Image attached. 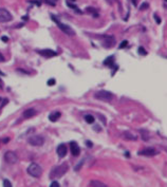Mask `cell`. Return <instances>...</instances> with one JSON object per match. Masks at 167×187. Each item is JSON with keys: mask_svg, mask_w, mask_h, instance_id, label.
<instances>
[{"mask_svg": "<svg viewBox=\"0 0 167 187\" xmlns=\"http://www.w3.org/2000/svg\"><path fill=\"white\" fill-rule=\"evenodd\" d=\"M94 97L98 99V101H106V103H109L113 99V94L109 91H105V90H100V91H97L94 94Z\"/></svg>", "mask_w": 167, "mask_h": 187, "instance_id": "2", "label": "cell"}, {"mask_svg": "<svg viewBox=\"0 0 167 187\" xmlns=\"http://www.w3.org/2000/svg\"><path fill=\"white\" fill-rule=\"evenodd\" d=\"M9 141H10V138H4L3 143H7V142H9Z\"/></svg>", "mask_w": 167, "mask_h": 187, "instance_id": "33", "label": "cell"}, {"mask_svg": "<svg viewBox=\"0 0 167 187\" xmlns=\"http://www.w3.org/2000/svg\"><path fill=\"white\" fill-rule=\"evenodd\" d=\"M2 61H4V56L0 53V63H2Z\"/></svg>", "mask_w": 167, "mask_h": 187, "instance_id": "29", "label": "cell"}, {"mask_svg": "<svg viewBox=\"0 0 167 187\" xmlns=\"http://www.w3.org/2000/svg\"><path fill=\"white\" fill-rule=\"evenodd\" d=\"M159 153L156 149H153V148H146V149H143L141 150L140 152H137V154H140V155H144V157H154L156 154Z\"/></svg>", "mask_w": 167, "mask_h": 187, "instance_id": "8", "label": "cell"}, {"mask_svg": "<svg viewBox=\"0 0 167 187\" xmlns=\"http://www.w3.org/2000/svg\"><path fill=\"white\" fill-rule=\"evenodd\" d=\"M67 151H68V148L67 146L65 145V144H60L59 146L56 148V152H57V155L59 157H65L67 155Z\"/></svg>", "mask_w": 167, "mask_h": 187, "instance_id": "9", "label": "cell"}, {"mask_svg": "<svg viewBox=\"0 0 167 187\" xmlns=\"http://www.w3.org/2000/svg\"><path fill=\"white\" fill-rule=\"evenodd\" d=\"M70 149H71V153L73 154L74 157H78L79 153H81V148H79V146L75 142L70 143Z\"/></svg>", "mask_w": 167, "mask_h": 187, "instance_id": "11", "label": "cell"}, {"mask_svg": "<svg viewBox=\"0 0 167 187\" xmlns=\"http://www.w3.org/2000/svg\"><path fill=\"white\" fill-rule=\"evenodd\" d=\"M36 110L35 109H33V108H30V109H26V111L23 112V117L24 119H30V117H32V116H34V115H36Z\"/></svg>", "mask_w": 167, "mask_h": 187, "instance_id": "12", "label": "cell"}, {"mask_svg": "<svg viewBox=\"0 0 167 187\" xmlns=\"http://www.w3.org/2000/svg\"><path fill=\"white\" fill-rule=\"evenodd\" d=\"M28 142L32 146H41L45 143V138L41 135H32L28 138Z\"/></svg>", "mask_w": 167, "mask_h": 187, "instance_id": "5", "label": "cell"}, {"mask_svg": "<svg viewBox=\"0 0 167 187\" xmlns=\"http://www.w3.org/2000/svg\"><path fill=\"white\" fill-rule=\"evenodd\" d=\"M0 101H1V98H0Z\"/></svg>", "mask_w": 167, "mask_h": 187, "instance_id": "36", "label": "cell"}, {"mask_svg": "<svg viewBox=\"0 0 167 187\" xmlns=\"http://www.w3.org/2000/svg\"><path fill=\"white\" fill-rule=\"evenodd\" d=\"M139 53L142 54V55H146V54H147V52L145 51V49L143 47H140V48H139Z\"/></svg>", "mask_w": 167, "mask_h": 187, "instance_id": "22", "label": "cell"}, {"mask_svg": "<svg viewBox=\"0 0 167 187\" xmlns=\"http://www.w3.org/2000/svg\"><path fill=\"white\" fill-rule=\"evenodd\" d=\"M51 17H52V20H53V21H55L56 24H57V26L59 28L60 30L63 31V33L67 34V35H69V36H74V35H75V32H74V30H73V29H71L70 26H67V24H65V23L60 22L59 20L56 18V17H55L54 15H51Z\"/></svg>", "mask_w": 167, "mask_h": 187, "instance_id": "3", "label": "cell"}, {"mask_svg": "<svg viewBox=\"0 0 167 187\" xmlns=\"http://www.w3.org/2000/svg\"><path fill=\"white\" fill-rule=\"evenodd\" d=\"M106 40L104 41V47H106V48H111L112 45H114V38L111 37V36H106Z\"/></svg>", "mask_w": 167, "mask_h": 187, "instance_id": "13", "label": "cell"}, {"mask_svg": "<svg viewBox=\"0 0 167 187\" xmlns=\"http://www.w3.org/2000/svg\"><path fill=\"white\" fill-rule=\"evenodd\" d=\"M37 52H38V54H40L41 56L47 57V58H49V57L56 56V55H57V53H56V52H54L53 50H49V49L40 50V51H37Z\"/></svg>", "mask_w": 167, "mask_h": 187, "instance_id": "10", "label": "cell"}, {"mask_svg": "<svg viewBox=\"0 0 167 187\" xmlns=\"http://www.w3.org/2000/svg\"><path fill=\"white\" fill-rule=\"evenodd\" d=\"M28 173L30 176H34V178H39L41 176V173H42V169H41L39 165L33 163L28 167Z\"/></svg>", "mask_w": 167, "mask_h": 187, "instance_id": "4", "label": "cell"}, {"mask_svg": "<svg viewBox=\"0 0 167 187\" xmlns=\"http://www.w3.org/2000/svg\"><path fill=\"white\" fill-rule=\"evenodd\" d=\"M1 39H2V41H4V42H8L9 41V37H7V36H2Z\"/></svg>", "mask_w": 167, "mask_h": 187, "instance_id": "26", "label": "cell"}, {"mask_svg": "<svg viewBox=\"0 0 167 187\" xmlns=\"http://www.w3.org/2000/svg\"><path fill=\"white\" fill-rule=\"evenodd\" d=\"M54 1H58V0H54Z\"/></svg>", "mask_w": 167, "mask_h": 187, "instance_id": "35", "label": "cell"}, {"mask_svg": "<svg viewBox=\"0 0 167 187\" xmlns=\"http://www.w3.org/2000/svg\"><path fill=\"white\" fill-rule=\"evenodd\" d=\"M3 187H12V184L9 180H4L3 181Z\"/></svg>", "mask_w": 167, "mask_h": 187, "instance_id": "21", "label": "cell"}, {"mask_svg": "<svg viewBox=\"0 0 167 187\" xmlns=\"http://www.w3.org/2000/svg\"><path fill=\"white\" fill-rule=\"evenodd\" d=\"M13 19V16L5 9L0 8V22H9Z\"/></svg>", "mask_w": 167, "mask_h": 187, "instance_id": "6", "label": "cell"}, {"mask_svg": "<svg viewBox=\"0 0 167 187\" xmlns=\"http://www.w3.org/2000/svg\"><path fill=\"white\" fill-rule=\"evenodd\" d=\"M50 187H59V184H58V182H56V181H53L52 184L50 185Z\"/></svg>", "mask_w": 167, "mask_h": 187, "instance_id": "25", "label": "cell"}, {"mask_svg": "<svg viewBox=\"0 0 167 187\" xmlns=\"http://www.w3.org/2000/svg\"><path fill=\"white\" fill-rule=\"evenodd\" d=\"M48 85H49V86H54V85H55V79H54V78L49 79V80H48Z\"/></svg>", "mask_w": 167, "mask_h": 187, "instance_id": "23", "label": "cell"}, {"mask_svg": "<svg viewBox=\"0 0 167 187\" xmlns=\"http://www.w3.org/2000/svg\"><path fill=\"white\" fill-rule=\"evenodd\" d=\"M4 160L9 164H15L16 162L18 161V157H17L15 152H13V151H7L5 154H4Z\"/></svg>", "mask_w": 167, "mask_h": 187, "instance_id": "7", "label": "cell"}, {"mask_svg": "<svg viewBox=\"0 0 167 187\" xmlns=\"http://www.w3.org/2000/svg\"><path fill=\"white\" fill-rule=\"evenodd\" d=\"M85 120L87 122L88 124H92L94 123V117H93L92 115H90V114H88V115L85 116Z\"/></svg>", "mask_w": 167, "mask_h": 187, "instance_id": "20", "label": "cell"}, {"mask_svg": "<svg viewBox=\"0 0 167 187\" xmlns=\"http://www.w3.org/2000/svg\"><path fill=\"white\" fill-rule=\"evenodd\" d=\"M145 8H148V4L147 3H143L141 5V10H145Z\"/></svg>", "mask_w": 167, "mask_h": 187, "instance_id": "27", "label": "cell"}, {"mask_svg": "<svg viewBox=\"0 0 167 187\" xmlns=\"http://www.w3.org/2000/svg\"><path fill=\"white\" fill-rule=\"evenodd\" d=\"M87 146L88 147H92L93 146V144L91 142H90V141H87Z\"/></svg>", "mask_w": 167, "mask_h": 187, "instance_id": "30", "label": "cell"}, {"mask_svg": "<svg viewBox=\"0 0 167 187\" xmlns=\"http://www.w3.org/2000/svg\"><path fill=\"white\" fill-rule=\"evenodd\" d=\"M90 186L91 187H109L107 186L106 184H104L103 182H100V181H96V180H93L90 182Z\"/></svg>", "mask_w": 167, "mask_h": 187, "instance_id": "15", "label": "cell"}, {"mask_svg": "<svg viewBox=\"0 0 167 187\" xmlns=\"http://www.w3.org/2000/svg\"><path fill=\"white\" fill-rule=\"evenodd\" d=\"M114 1H115V0H106V2H107V3H109V4H113V3H114Z\"/></svg>", "mask_w": 167, "mask_h": 187, "instance_id": "28", "label": "cell"}, {"mask_svg": "<svg viewBox=\"0 0 167 187\" xmlns=\"http://www.w3.org/2000/svg\"><path fill=\"white\" fill-rule=\"evenodd\" d=\"M154 18L156 19V22H158V23H160V19L158 18V16H154Z\"/></svg>", "mask_w": 167, "mask_h": 187, "instance_id": "32", "label": "cell"}, {"mask_svg": "<svg viewBox=\"0 0 167 187\" xmlns=\"http://www.w3.org/2000/svg\"><path fill=\"white\" fill-rule=\"evenodd\" d=\"M132 3H133L134 5H137V0H132Z\"/></svg>", "mask_w": 167, "mask_h": 187, "instance_id": "34", "label": "cell"}, {"mask_svg": "<svg viewBox=\"0 0 167 187\" xmlns=\"http://www.w3.org/2000/svg\"><path fill=\"white\" fill-rule=\"evenodd\" d=\"M8 99H3V103H2V105H1V107H3L4 105H5V104H7V103H8Z\"/></svg>", "mask_w": 167, "mask_h": 187, "instance_id": "31", "label": "cell"}, {"mask_svg": "<svg viewBox=\"0 0 167 187\" xmlns=\"http://www.w3.org/2000/svg\"><path fill=\"white\" fill-rule=\"evenodd\" d=\"M113 61H114V59H113V56H110V57H108L107 59L105 60L104 65H106V66H112Z\"/></svg>", "mask_w": 167, "mask_h": 187, "instance_id": "19", "label": "cell"}, {"mask_svg": "<svg viewBox=\"0 0 167 187\" xmlns=\"http://www.w3.org/2000/svg\"><path fill=\"white\" fill-rule=\"evenodd\" d=\"M87 13H89V14L93 15V17H94V18H97V17H98V13L95 11V9H94V8H91V7L87 8Z\"/></svg>", "mask_w": 167, "mask_h": 187, "instance_id": "16", "label": "cell"}, {"mask_svg": "<svg viewBox=\"0 0 167 187\" xmlns=\"http://www.w3.org/2000/svg\"><path fill=\"white\" fill-rule=\"evenodd\" d=\"M67 5H68V7H70V8L72 9V10H73V11H75V12H76V13H77V14H82V13H83V12L81 11V10H79V9H78L77 7H76V5H74V4L70 3V2H67Z\"/></svg>", "mask_w": 167, "mask_h": 187, "instance_id": "18", "label": "cell"}, {"mask_svg": "<svg viewBox=\"0 0 167 187\" xmlns=\"http://www.w3.org/2000/svg\"><path fill=\"white\" fill-rule=\"evenodd\" d=\"M60 116H61V113L58 112V111H55V112H52L49 115V120L54 123V122H56V120L59 119Z\"/></svg>", "mask_w": 167, "mask_h": 187, "instance_id": "14", "label": "cell"}, {"mask_svg": "<svg viewBox=\"0 0 167 187\" xmlns=\"http://www.w3.org/2000/svg\"><path fill=\"white\" fill-rule=\"evenodd\" d=\"M127 45H128V42H127L126 40H124V41L122 42V43L119 45V49H123V48H125V47H126Z\"/></svg>", "mask_w": 167, "mask_h": 187, "instance_id": "24", "label": "cell"}, {"mask_svg": "<svg viewBox=\"0 0 167 187\" xmlns=\"http://www.w3.org/2000/svg\"><path fill=\"white\" fill-rule=\"evenodd\" d=\"M68 170V165L65 163V164H61L59 166H56L51 170L50 172V179H56V178H60L63 176Z\"/></svg>", "mask_w": 167, "mask_h": 187, "instance_id": "1", "label": "cell"}, {"mask_svg": "<svg viewBox=\"0 0 167 187\" xmlns=\"http://www.w3.org/2000/svg\"><path fill=\"white\" fill-rule=\"evenodd\" d=\"M123 136H124V138H126V140H131V141H135L137 140V136L129 133V132H125Z\"/></svg>", "mask_w": 167, "mask_h": 187, "instance_id": "17", "label": "cell"}]
</instances>
